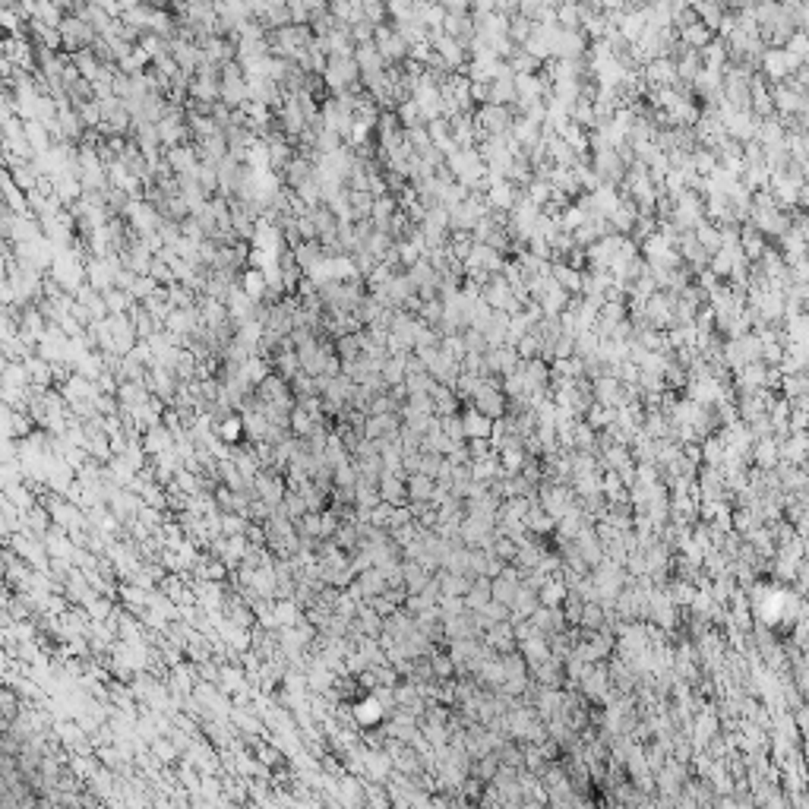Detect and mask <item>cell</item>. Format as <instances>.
I'll return each instance as SVG.
<instances>
[{
	"instance_id": "cell-6",
	"label": "cell",
	"mask_w": 809,
	"mask_h": 809,
	"mask_svg": "<svg viewBox=\"0 0 809 809\" xmlns=\"http://www.w3.org/2000/svg\"><path fill=\"white\" fill-rule=\"evenodd\" d=\"M171 443V433H168L162 424H155V427H149V433H146V449L158 452V449H165V446Z\"/></svg>"
},
{
	"instance_id": "cell-5",
	"label": "cell",
	"mask_w": 809,
	"mask_h": 809,
	"mask_svg": "<svg viewBox=\"0 0 809 809\" xmlns=\"http://www.w3.org/2000/svg\"><path fill=\"white\" fill-rule=\"evenodd\" d=\"M218 437H222L225 443H237V440L244 437V421H241V415H231V417H225V421H218Z\"/></svg>"
},
{
	"instance_id": "cell-3",
	"label": "cell",
	"mask_w": 809,
	"mask_h": 809,
	"mask_svg": "<svg viewBox=\"0 0 809 809\" xmlns=\"http://www.w3.org/2000/svg\"><path fill=\"white\" fill-rule=\"evenodd\" d=\"M462 430H465L468 440H487L490 430H494V421L484 417V415H478L474 408H468L465 415H462Z\"/></svg>"
},
{
	"instance_id": "cell-4",
	"label": "cell",
	"mask_w": 809,
	"mask_h": 809,
	"mask_svg": "<svg viewBox=\"0 0 809 809\" xmlns=\"http://www.w3.org/2000/svg\"><path fill=\"white\" fill-rule=\"evenodd\" d=\"M781 392H784L788 401L806 399V373H788V376H781Z\"/></svg>"
},
{
	"instance_id": "cell-7",
	"label": "cell",
	"mask_w": 809,
	"mask_h": 809,
	"mask_svg": "<svg viewBox=\"0 0 809 809\" xmlns=\"http://www.w3.org/2000/svg\"><path fill=\"white\" fill-rule=\"evenodd\" d=\"M759 462H762V465H772V462H774V443H772V440H765V443L759 446Z\"/></svg>"
},
{
	"instance_id": "cell-2",
	"label": "cell",
	"mask_w": 809,
	"mask_h": 809,
	"mask_svg": "<svg viewBox=\"0 0 809 809\" xmlns=\"http://www.w3.org/2000/svg\"><path fill=\"white\" fill-rule=\"evenodd\" d=\"M237 288H241V291H244L253 304L266 301V275H263V269H253V266H247L244 272H241V281H237Z\"/></svg>"
},
{
	"instance_id": "cell-1",
	"label": "cell",
	"mask_w": 809,
	"mask_h": 809,
	"mask_svg": "<svg viewBox=\"0 0 809 809\" xmlns=\"http://www.w3.org/2000/svg\"><path fill=\"white\" fill-rule=\"evenodd\" d=\"M399 421H401L399 415H370L364 421V433L370 440H392L395 430H401Z\"/></svg>"
},
{
	"instance_id": "cell-8",
	"label": "cell",
	"mask_w": 809,
	"mask_h": 809,
	"mask_svg": "<svg viewBox=\"0 0 809 809\" xmlns=\"http://www.w3.org/2000/svg\"><path fill=\"white\" fill-rule=\"evenodd\" d=\"M411 490H415L417 496H424V494L430 490V487H427V478H415V480H411Z\"/></svg>"
}]
</instances>
